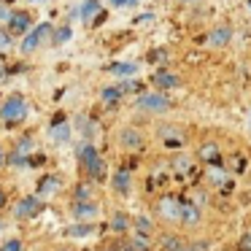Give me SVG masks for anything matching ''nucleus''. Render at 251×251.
Listing matches in <instances>:
<instances>
[{
  "label": "nucleus",
  "mask_w": 251,
  "mask_h": 251,
  "mask_svg": "<svg viewBox=\"0 0 251 251\" xmlns=\"http://www.w3.org/2000/svg\"><path fill=\"white\" fill-rule=\"evenodd\" d=\"M76 159H78V168H81L87 181H103L105 178V162L100 157V151L95 149V143L84 141L76 151Z\"/></svg>",
  "instance_id": "nucleus-1"
},
{
  "label": "nucleus",
  "mask_w": 251,
  "mask_h": 251,
  "mask_svg": "<svg viewBox=\"0 0 251 251\" xmlns=\"http://www.w3.org/2000/svg\"><path fill=\"white\" fill-rule=\"evenodd\" d=\"M54 38V25L51 22H41L35 25L33 30H27V33L22 35V41H19V51L22 54H33V51H38L41 46L46 44V41Z\"/></svg>",
  "instance_id": "nucleus-2"
},
{
  "label": "nucleus",
  "mask_w": 251,
  "mask_h": 251,
  "mask_svg": "<svg viewBox=\"0 0 251 251\" xmlns=\"http://www.w3.org/2000/svg\"><path fill=\"white\" fill-rule=\"evenodd\" d=\"M27 100L25 95H8L3 103H0V119L6 125H17V122H25L27 119Z\"/></svg>",
  "instance_id": "nucleus-3"
},
{
  "label": "nucleus",
  "mask_w": 251,
  "mask_h": 251,
  "mask_svg": "<svg viewBox=\"0 0 251 251\" xmlns=\"http://www.w3.org/2000/svg\"><path fill=\"white\" fill-rule=\"evenodd\" d=\"M135 108L138 111H146V114H165V111L173 108V103H170V98L165 92H141L135 100Z\"/></svg>",
  "instance_id": "nucleus-4"
},
{
  "label": "nucleus",
  "mask_w": 251,
  "mask_h": 251,
  "mask_svg": "<svg viewBox=\"0 0 251 251\" xmlns=\"http://www.w3.org/2000/svg\"><path fill=\"white\" fill-rule=\"evenodd\" d=\"M157 216L168 224H178L181 219V197L176 195H162L157 200Z\"/></svg>",
  "instance_id": "nucleus-5"
},
{
  "label": "nucleus",
  "mask_w": 251,
  "mask_h": 251,
  "mask_svg": "<svg viewBox=\"0 0 251 251\" xmlns=\"http://www.w3.org/2000/svg\"><path fill=\"white\" fill-rule=\"evenodd\" d=\"M6 30L14 35V38H17V35L22 38L27 30H33V14L25 11V8H14V11H11V19L6 22Z\"/></svg>",
  "instance_id": "nucleus-6"
},
{
  "label": "nucleus",
  "mask_w": 251,
  "mask_h": 251,
  "mask_svg": "<svg viewBox=\"0 0 251 251\" xmlns=\"http://www.w3.org/2000/svg\"><path fill=\"white\" fill-rule=\"evenodd\" d=\"M41 211H44V197L27 195V197H22V200L17 202V208H14V216H17V219H35Z\"/></svg>",
  "instance_id": "nucleus-7"
},
{
  "label": "nucleus",
  "mask_w": 251,
  "mask_h": 251,
  "mask_svg": "<svg viewBox=\"0 0 251 251\" xmlns=\"http://www.w3.org/2000/svg\"><path fill=\"white\" fill-rule=\"evenodd\" d=\"M205 181H208L211 186H219L222 192H229V189H232V181H229V170L224 168L222 162L208 165V168H205Z\"/></svg>",
  "instance_id": "nucleus-8"
},
{
  "label": "nucleus",
  "mask_w": 251,
  "mask_h": 251,
  "mask_svg": "<svg viewBox=\"0 0 251 251\" xmlns=\"http://www.w3.org/2000/svg\"><path fill=\"white\" fill-rule=\"evenodd\" d=\"M157 138L165 146H184L186 143V130L181 125H159L157 127Z\"/></svg>",
  "instance_id": "nucleus-9"
},
{
  "label": "nucleus",
  "mask_w": 251,
  "mask_h": 251,
  "mask_svg": "<svg viewBox=\"0 0 251 251\" xmlns=\"http://www.w3.org/2000/svg\"><path fill=\"white\" fill-rule=\"evenodd\" d=\"M71 213L78 219V222H95L100 213V205L95 200H73Z\"/></svg>",
  "instance_id": "nucleus-10"
},
{
  "label": "nucleus",
  "mask_w": 251,
  "mask_h": 251,
  "mask_svg": "<svg viewBox=\"0 0 251 251\" xmlns=\"http://www.w3.org/2000/svg\"><path fill=\"white\" fill-rule=\"evenodd\" d=\"M119 146L125 151H138L143 149V132L138 127H122L119 130Z\"/></svg>",
  "instance_id": "nucleus-11"
},
{
  "label": "nucleus",
  "mask_w": 251,
  "mask_h": 251,
  "mask_svg": "<svg viewBox=\"0 0 251 251\" xmlns=\"http://www.w3.org/2000/svg\"><path fill=\"white\" fill-rule=\"evenodd\" d=\"M184 227H197L202 222V211L200 205H195L192 200H181V219H178Z\"/></svg>",
  "instance_id": "nucleus-12"
},
{
  "label": "nucleus",
  "mask_w": 251,
  "mask_h": 251,
  "mask_svg": "<svg viewBox=\"0 0 251 251\" xmlns=\"http://www.w3.org/2000/svg\"><path fill=\"white\" fill-rule=\"evenodd\" d=\"M170 168H173V173L178 176V178H186V176H189V178H195V176H197L195 159H192V157H184V154H181V157H173Z\"/></svg>",
  "instance_id": "nucleus-13"
},
{
  "label": "nucleus",
  "mask_w": 251,
  "mask_h": 251,
  "mask_svg": "<svg viewBox=\"0 0 251 251\" xmlns=\"http://www.w3.org/2000/svg\"><path fill=\"white\" fill-rule=\"evenodd\" d=\"M151 84L159 89V92H165V89L181 87V78L176 76V73H170V71H157V73H151Z\"/></svg>",
  "instance_id": "nucleus-14"
},
{
  "label": "nucleus",
  "mask_w": 251,
  "mask_h": 251,
  "mask_svg": "<svg viewBox=\"0 0 251 251\" xmlns=\"http://www.w3.org/2000/svg\"><path fill=\"white\" fill-rule=\"evenodd\" d=\"M111 186H114L119 195H130V189H132V176H130V170L127 168H119L114 176H111Z\"/></svg>",
  "instance_id": "nucleus-15"
},
{
  "label": "nucleus",
  "mask_w": 251,
  "mask_h": 251,
  "mask_svg": "<svg viewBox=\"0 0 251 251\" xmlns=\"http://www.w3.org/2000/svg\"><path fill=\"white\" fill-rule=\"evenodd\" d=\"M197 159L205 165H213V162H222V154H219V146L213 141H205L197 146Z\"/></svg>",
  "instance_id": "nucleus-16"
},
{
  "label": "nucleus",
  "mask_w": 251,
  "mask_h": 251,
  "mask_svg": "<svg viewBox=\"0 0 251 251\" xmlns=\"http://www.w3.org/2000/svg\"><path fill=\"white\" fill-rule=\"evenodd\" d=\"M60 186H62L60 176H44V178H41V186H38V197H44V200H46V197H51Z\"/></svg>",
  "instance_id": "nucleus-17"
},
{
  "label": "nucleus",
  "mask_w": 251,
  "mask_h": 251,
  "mask_svg": "<svg viewBox=\"0 0 251 251\" xmlns=\"http://www.w3.org/2000/svg\"><path fill=\"white\" fill-rule=\"evenodd\" d=\"M100 11V0H84L81 8H78V17H81L84 25H92V19L98 17Z\"/></svg>",
  "instance_id": "nucleus-18"
},
{
  "label": "nucleus",
  "mask_w": 251,
  "mask_h": 251,
  "mask_svg": "<svg viewBox=\"0 0 251 251\" xmlns=\"http://www.w3.org/2000/svg\"><path fill=\"white\" fill-rule=\"evenodd\" d=\"M111 229H114V232H127V229H130L132 227V219L130 216H127V213L125 211H114V213H111Z\"/></svg>",
  "instance_id": "nucleus-19"
},
{
  "label": "nucleus",
  "mask_w": 251,
  "mask_h": 251,
  "mask_svg": "<svg viewBox=\"0 0 251 251\" xmlns=\"http://www.w3.org/2000/svg\"><path fill=\"white\" fill-rule=\"evenodd\" d=\"M108 73L122 76V78H130V76H135V73H138V65H135V62H111Z\"/></svg>",
  "instance_id": "nucleus-20"
},
{
  "label": "nucleus",
  "mask_w": 251,
  "mask_h": 251,
  "mask_svg": "<svg viewBox=\"0 0 251 251\" xmlns=\"http://www.w3.org/2000/svg\"><path fill=\"white\" fill-rule=\"evenodd\" d=\"M229 38H232V27L222 25V27H216L211 35H208V44L211 46H224V44H229Z\"/></svg>",
  "instance_id": "nucleus-21"
},
{
  "label": "nucleus",
  "mask_w": 251,
  "mask_h": 251,
  "mask_svg": "<svg viewBox=\"0 0 251 251\" xmlns=\"http://www.w3.org/2000/svg\"><path fill=\"white\" fill-rule=\"evenodd\" d=\"M71 132L73 130H71L68 122H57V125L49 130V135H51V141H54V143H68V141H71Z\"/></svg>",
  "instance_id": "nucleus-22"
},
{
  "label": "nucleus",
  "mask_w": 251,
  "mask_h": 251,
  "mask_svg": "<svg viewBox=\"0 0 251 251\" xmlns=\"http://www.w3.org/2000/svg\"><path fill=\"white\" fill-rule=\"evenodd\" d=\"M127 246H130L132 251H151V238L143 232H132V238L127 240Z\"/></svg>",
  "instance_id": "nucleus-23"
},
{
  "label": "nucleus",
  "mask_w": 251,
  "mask_h": 251,
  "mask_svg": "<svg viewBox=\"0 0 251 251\" xmlns=\"http://www.w3.org/2000/svg\"><path fill=\"white\" fill-rule=\"evenodd\" d=\"M92 232H95V224L92 222H78L76 227H68L65 229L68 238H87V235H92Z\"/></svg>",
  "instance_id": "nucleus-24"
},
{
  "label": "nucleus",
  "mask_w": 251,
  "mask_h": 251,
  "mask_svg": "<svg viewBox=\"0 0 251 251\" xmlns=\"http://www.w3.org/2000/svg\"><path fill=\"white\" fill-rule=\"evenodd\" d=\"M71 38H73V27L65 22L62 27H54V38H51V44L60 46V44H65V41H71Z\"/></svg>",
  "instance_id": "nucleus-25"
},
{
  "label": "nucleus",
  "mask_w": 251,
  "mask_h": 251,
  "mask_svg": "<svg viewBox=\"0 0 251 251\" xmlns=\"http://www.w3.org/2000/svg\"><path fill=\"white\" fill-rule=\"evenodd\" d=\"M100 100H103V103H119L122 100V89L119 87H103L100 89Z\"/></svg>",
  "instance_id": "nucleus-26"
},
{
  "label": "nucleus",
  "mask_w": 251,
  "mask_h": 251,
  "mask_svg": "<svg viewBox=\"0 0 251 251\" xmlns=\"http://www.w3.org/2000/svg\"><path fill=\"white\" fill-rule=\"evenodd\" d=\"M132 229H135V232H143V235H151L154 232V224H151V219H149V216H135V219H132Z\"/></svg>",
  "instance_id": "nucleus-27"
},
{
  "label": "nucleus",
  "mask_w": 251,
  "mask_h": 251,
  "mask_svg": "<svg viewBox=\"0 0 251 251\" xmlns=\"http://www.w3.org/2000/svg\"><path fill=\"white\" fill-rule=\"evenodd\" d=\"M181 243H184V240H181L178 235H162V238H159V249L162 251H173V249H178Z\"/></svg>",
  "instance_id": "nucleus-28"
},
{
  "label": "nucleus",
  "mask_w": 251,
  "mask_h": 251,
  "mask_svg": "<svg viewBox=\"0 0 251 251\" xmlns=\"http://www.w3.org/2000/svg\"><path fill=\"white\" fill-rule=\"evenodd\" d=\"M33 149H35V141H33V138H22V141L17 143V151H14V157H27Z\"/></svg>",
  "instance_id": "nucleus-29"
},
{
  "label": "nucleus",
  "mask_w": 251,
  "mask_h": 251,
  "mask_svg": "<svg viewBox=\"0 0 251 251\" xmlns=\"http://www.w3.org/2000/svg\"><path fill=\"white\" fill-rule=\"evenodd\" d=\"M73 200H92V186H89V181H81V184L76 186Z\"/></svg>",
  "instance_id": "nucleus-30"
},
{
  "label": "nucleus",
  "mask_w": 251,
  "mask_h": 251,
  "mask_svg": "<svg viewBox=\"0 0 251 251\" xmlns=\"http://www.w3.org/2000/svg\"><path fill=\"white\" fill-rule=\"evenodd\" d=\"M14 46V35L6 30V25H0V51H8Z\"/></svg>",
  "instance_id": "nucleus-31"
},
{
  "label": "nucleus",
  "mask_w": 251,
  "mask_h": 251,
  "mask_svg": "<svg viewBox=\"0 0 251 251\" xmlns=\"http://www.w3.org/2000/svg\"><path fill=\"white\" fill-rule=\"evenodd\" d=\"M11 3H6V0H0V25H6L8 19H11Z\"/></svg>",
  "instance_id": "nucleus-32"
},
{
  "label": "nucleus",
  "mask_w": 251,
  "mask_h": 251,
  "mask_svg": "<svg viewBox=\"0 0 251 251\" xmlns=\"http://www.w3.org/2000/svg\"><path fill=\"white\" fill-rule=\"evenodd\" d=\"M0 251H22V240H19V238H8L6 243L0 246Z\"/></svg>",
  "instance_id": "nucleus-33"
},
{
  "label": "nucleus",
  "mask_w": 251,
  "mask_h": 251,
  "mask_svg": "<svg viewBox=\"0 0 251 251\" xmlns=\"http://www.w3.org/2000/svg\"><path fill=\"white\" fill-rule=\"evenodd\" d=\"M119 89H122V95H127V92H141V84H138V81H125V84H119Z\"/></svg>",
  "instance_id": "nucleus-34"
},
{
  "label": "nucleus",
  "mask_w": 251,
  "mask_h": 251,
  "mask_svg": "<svg viewBox=\"0 0 251 251\" xmlns=\"http://www.w3.org/2000/svg\"><path fill=\"white\" fill-rule=\"evenodd\" d=\"M238 251H251V232H246L238 243Z\"/></svg>",
  "instance_id": "nucleus-35"
},
{
  "label": "nucleus",
  "mask_w": 251,
  "mask_h": 251,
  "mask_svg": "<svg viewBox=\"0 0 251 251\" xmlns=\"http://www.w3.org/2000/svg\"><path fill=\"white\" fill-rule=\"evenodd\" d=\"M149 60H151V62H159V60H168V54H165L162 49H157L154 54H149Z\"/></svg>",
  "instance_id": "nucleus-36"
},
{
  "label": "nucleus",
  "mask_w": 251,
  "mask_h": 251,
  "mask_svg": "<svg viewBox=\"0 0 251 251\" xmlns=\"http://www.w3.org/2000/svg\"><path fill=\"white\" fill-rule=\"evenodd\" d=\"M6 165H8V151H6L3 146H0V170L6 168Z\"/></svg>",
  "instance_id": "nucleus-37"
},
{
  "label": "nucleus",
  "mask_w": 251,
  "mask_h": 251,
  "mask_svg": "<svg viewBox=\"0 0 251 251\" xmlns=\"http://www.w3.org/2000/svg\"><path fill=\"white\" fill-rule=\"evenodd\" d=\"M232 159H235V170H243L246 168V159L240 157V154H238V157H232Z\"/></svg>",
  "instance_id": "nucleus-38"
},
{
  "label": "nucleus",
  "mask_w": 251,
  "mask_h": 251,
  "mask_svg": "<svg viewBox=\"0 0 251 251\" xmlns=\"http://www.w3.org/2000/svg\"><path fill=\"white\" fill-rule=\"evenodd\" d=\"M6 202H8V195H6V189H0V211L6 208Z\"/></svg>",
  "instance_id": "nucleus-39"
},
{
  "label": "nucleus",
  "mask_w": 251,
  "mask_h": 251,
  "mask_svg": "<svg viewBox=\"0 0 251 251\" xmlns=\"http://www.w3.org/2000/svg\"><path fill=\"white\" fill-rule=\"evenodd\" d=\"M173 251H197V246H186V243H181L178 249H173Z\"/></svg>",
  "instance_id": "nucleus-40"
},
{
  "label": "nucleus",
  "mask_w": 251,
  "mask_h": 251,
  "mask_svg": "<svg viewBox=\"0 0 251 251\" xmlns=\"http://www.w3.org/2000/svg\"><path fill=\"white\" fill-rule=\"evenodd\" d=\"M116 251H132V249H130V246H122V249H116Z\"/></svg>",
  "instance_id": "nucleus-41"
},
{
  "label": "nucleus",
  "mask_w": 251,
  "mask_h": 251,
  "mask_svg": "<svg viewBox=\"0 0 251 251\" xmlns=\"http://www.w3.org/2000/svg\"><path fill=\"white\" fill-rule=\"evenodd\" d=\"M103 251H116V249H103Z\"/></svg>",
  "instance_id": "nucleus-42"
},
{
  "label": "nucleus",
  "mask_w": 251,
  "mask_h": 251,
  "mask_svg": "<svg viewBox=\"0 0 251 251\" xmlns=\"http://www.w3.org/2000/svg\"><path fill=\"white\" fill-rule=\"evenodd\" d=\"M60 251H71V249H60Z\"/></svg>",
  "instance_id": "nucleus-43"
},
{
  "label": "nucleus",
  "mask_w": 251,
  "mask_h": 251,
  "mask_svg": "<svg viewBox=\"0 0 251 251\" xmlns=\"http://www.w3.org/2000/svg\"><path fill=\"white\" fill-rule=\"evenodd\" d=\"M0 229H3V222H0Z\"/></svg>",
  "instance_id": "nucleus-44"
},
{
  "label": "nucleus",
  "mask_w": 251,
  "mask_h": 251,
  "mask_svg": "<svg viewBox=\"0 0 251 251\" xmlns=\"http://www.w3.org/2000/svg\"><path fill=\"white\" fill-rule=\"evenodd\" d=\"M249 6H251V0H249Z\"/></svg>",
  "instance_id": "nucleus-45"
}]
</instances>
